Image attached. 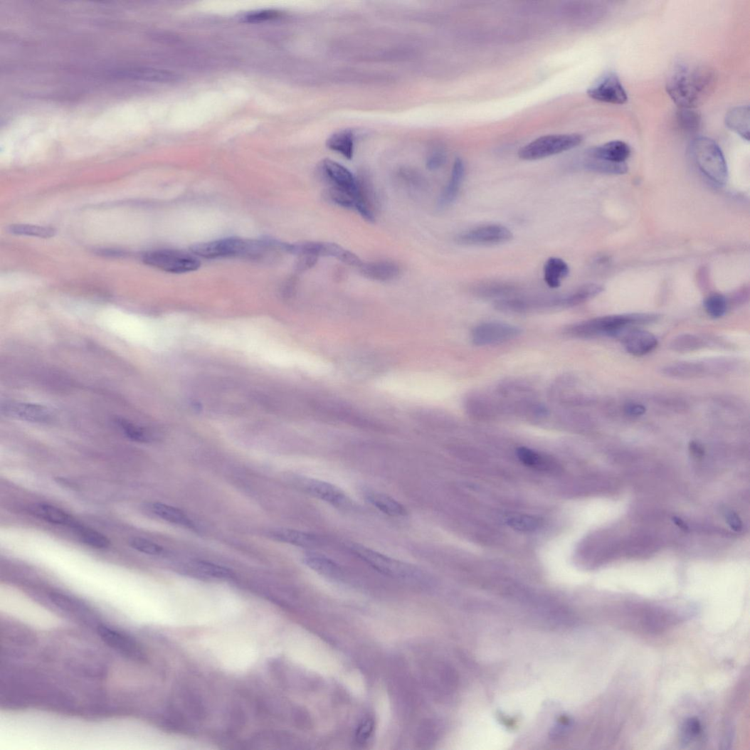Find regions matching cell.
<instances>
[{"mask_svg": "<svg viewBox=\"0 0 750 750\" xmlns=\"http://www.w3.org/2000/svg\"><path fill=\"white\" fill-rule=\"evenodd\" d=\"M716 83V73L711 68L680 63L669 74L666 90L679 108L696 109L713 93Z\"/></svg>", "mask_w": 750, "mask_h": 750, "instance_id": "cell-1", "label": "cell"}, {"mask_svg": "<svg viewBox=\"0 0 750 750\" xmlns=\"http://www.w3.org/2000/svg\"><path fill=\"white\" fill-rule=\"evenodd\" d=\"M191 252L205 259L236 258L261 260L270 253L282 252V243L272 240H248L228 238L192 245Z\"/></svg>", "mask_w": 750, "mask_h": 750, "instance_id": "cell-2", "label": "cell"}, {"mask_svg": "<svg viewBox=\"0 0 750 750\" xmlns=\"http://www.w3.org/2000/svg\"><path fill=\"white\" fill-rule=\"evenodd\" d=\"M654 314H626L597 317L566 328V333L573 337L590 338L606 335L617 338L625 329L655 322Z\"/></svg>", "mask_w": 750, "mask_h": 750, "instance_id": "cell-3", "label": "cell"}, {"mask_svg": "<svg viewBox=\"0 0 750 750\" xmlns=\"http://www.w3.org/2000/svg\"><path fill=\"white\" fill-rule=\"evenodd\" d=\"M690 155L695 166L711 181L724 185L728 181L726 159L719 144L707 137H697L690 145Z\"/></svg>", "mask_w": 750, "mask_h": 750, "instance_id": "cell-4", "label": "cell"}, {"mask_svg": "<svg viewBox=\"0 0 750 750\" xmlns=\"http://www.w3.org/2000/svg\"><path fill=\"white\" fill-rule=\"evenodd\" d=\"M349 547L357 557L386 576L411 582L427 578L425 572L415 565L392 559L359 544Z\"/></svg>", "mask_w": 750, "mask_h": 750, "instance_id": "cell-5", "label": "cell"}, {"mask_svg": "<svg viewBox=\"0 0 750 750\" xmlns=\"http://www.w3.org/2000/svg\"><path fill=\"white\" fill-rule=\"evenodd\" d=\"M583 140L579 134L546 135L523 146L518 156L522 160H539L568 152L579 146Z\"/></svg>", "mask_w": 750, "mask_h": 750, "instance_id": "cell-6", "label": "cell"}, {"mask_svg": "<svg viewBox=\"0 0 750 750\" xmlns=\"http://www.w3.org/2000/svg\"><path fill=\"white\" fill-rule=\"evenodd\" d=\"M142 259L145 264L171 273L195 271L201 265L194 256L172 249L154 250L145 253Z\"/></svg>", "mask_w": 750, "mask_h": 750, "instance_id": "cell-7", "label": "cell"}, {"mask_svg": "<svg viewBox=\"0 0 750 750\" xmlns=\"http://www.w3.org/2000/svg\"><path fill=\"white\" fill-rule=\"evenodd\" d=\"M512 238V231L503 225L487 224L460 233L456 241L464 245L489 246L506 243Z\"/></svg>", "mask_w": 750, "mask_h": 750, "instance_id": "cell-8", "label": "cell"}, {"mask_svg": "<svg viewBox=\"0 0 750 750\" xmlns=\"http://www.w3.org/2000/svg\"><path fill=\"white\" fill-rule=\"evenodd\" d=\"M97 633L102 641L124 657L135 662L145 661V653L132 636L120 630L100 625Z\"/></svg>", "mask_w": 750, "mask_h": 750, "instance_id": "cell-9", "label": "cell"}, {"mask_svg": "<svg viewBox=\"0 0 750 750\" xmlns=\"http://www.w3.org/2000/svg\"><path fill=\"white\" fill-rule=\"evenodd\" d=\"M297 484L307 494L335 508L349 509L354 507L352 500L341 489L331 483L315 479L300 478Z\"/></svg>", "mask_w": 750, "mask_h": 750, "instance_id": "cell-10", "label": "cell"}, {"mask_svg": "<svg viewBox=\"0 0 750 750\" xmlns=\"http://www.w3.org/2000/svg\"><path fill=\"white\" fill-rule=\"evenodd\" d=\"M519 328L502 322H488L479 324L471 333L475 345L488 346L503 344L517 337Z\"/></svg>", "mask_w": 750, "mask_h": 750, "instance_id": "cell-11", "label": "cell"}, {"mask_svg": "<svg viewBox=\"0 0 750 750\" xmlns=\"http://www.w3.org/2000/svg\"><path fill=\"white\" fill-rule=\"evenodd\" d=\"M588 95L596 101L614 105H623L628 101V93L613 71L600 78L588 90Z\"/></svg>", "mask_w": 750, "mask_h": 750, "instance_id": "cell-12", "label": "cell"}, {"mask_svg": "<svg viewBox=\"0 0 750 750\" xmlns=\"http://www.w3.org/2000/svg\"><path fill=\"white\" fill-rule=\"evenodd\" d=\"M319 178L329 186H336L356 195V177L342 164L327 159L318 168Z\"/></svg>", "mask_w": 750, "mask_h": 750, "instance_id": "cell-13", "label": "cell"}, {"mask_svg": "<svg viewBox=\"0 0 750 750\" xmlns=\"http://www.w3.org/2000/svg\"><path fill=\"white\" fill-rule=\"evenodd\" d=\"M662 372L673 379L690 380L705 376L707 374L721 373L719 360L711 362L685 361L665 366Z\"/></svg>", "mask_w": 750, "mask_h": 750, "instance_id": "cell-14", "label": "cell"}, {"mask_svg": "<svg viewBox=\"0 0 750 750\" xmlns=\"http://www.w3.org/2000/svg\"><path fill=\"white\" fill-rule=\"evenodd\" d=\"M377 205L378 197L373 182L367 174L364 172L359 174L356 177L355 210L366 221L374 222Z\"/></svg>", "mask_w": 750, "mask_h": 750, "instance_id": "cell-15", "label": "cell"}, {"mask_svg": "<svg viewBox=\"0 0 750 750\" xmlns=\"http://www.w3.org/2000/svg\"><path fill=\"white\" fill-rule=\"evenodd\" d=\"M617 339L635 356H643L653 352L658 344L657 339L653 334L635 327L624 329Z\"/></svg>", "mask_w": 750, "mask_h": 750, "instance_id": "cell-16", "label": "cell"}, {"mask_svg": "<svg viewBox=\"0 0 750 750\" xmlns=\"http://www.w3.org/2000/svg\"><path fill=\"white\" fill-rule=\"evenodd\" d=\"M630 154L631 149L628 144L615 140L591 148L587 152V157L613 164H625Z\"/></svg>", "mask_w": 750, "mask_h": 750, "instance_id": "cell-17", "label": "cell"}, {"mask_svg": "<svg viewBox=\"0 0 750 750\" xmlns=\"http://www.w3.org/2000/svg\"><path fill=\"white\" fill-rule=\"evenodd\" d=\"M112 75L117 78L153 83L172 82L177 78V76L173 73L149 68H131L118 70H115Z\"/></svg>", "mask_w": 750, "mask_h": 750, "instance_id": "cell-18", "label": "cell"}, {"mask_svg": "<svg viewBox=\"0 0 750 750\" xmlns=\"http://www.w3.org/2000/svg\"><path fill=\"white\" fill-rule=\"evenodd\" d=\"M359 270L364 278L384 282L396 279L401 273V268L389 260L364 263Z\"/></svg>", "mask_w": 750, "mask_h": 750, "instance_id": "cell-19", "label": "cell"}, {"mask_svg": "<svg viewBox=\"0 0 750 750\" xmlns=\"http://www.w3.org/2000/svg\"><path fill=\"white\" fill-rule=\"evenodd\" d=\"M2 411L23 421L34 423H47L51 421L52 414L43 406L26 403H6Z\"/></svg>", "mask_w": 750, "mask_h": 750, "instance_id": "cell-20", "label": "cell"}, {"mask_svg": "<svg viewBox=\"0 0 750 750\" xmlns=\"http://www.w3.org/2000/svg\"><path fill=\"white\" fill-rule=\"evenodd\" d=\"M366 501L383 513L391 517H405L408 514L406 508L394 497L369 489L363 492Z\"/></svg>", "mask_w": 750, "mask_h": 750, "instance_id": "cell-21", "label": "cell"}, {"mask_svg": "<svg viewBox=\"0 0 750 750\" xmlns=\"http://www.w3.org/2000/svg\"><path fill=\"white\" fill-rule=\"evenodd\" d=\"M465 174V164L461 159L458 158L454 163L451 177L439 198L440 208H447L456 201L464 181Z\"/></svg>", "mask_w": 750, "mask_h": 750, "instance_id": "cell-22", "label": "cell"}, {"mask_svg": "<svg viewBox=\"0 0 750 750\" xmlns=\"http://www.w3.org/2000/svg\"><path fill=\"white\" fill-rule=\"evenodd\" d=\"M268 536L275 541L303 548L316 547L321 542L315 535L287 529H273L268 532Z\"/></svg>", "mask_w": 750, "mask_h": 750, "instance_id": "cell-23", "label": "cell"}, {"mask_svg": "<svg viewBox=\"0 0 750 750\" xmlns=\"http://www.w3.org/2000/svg\"><path fill=\"white\" fill-rule=\"evenodd\" d=\"M749 106L731 108L724 117L727 127L746 142L749 141Z\"/></svg>", "mask_w": 750, "mask_h": 750, "instance_id": "cell-24", "label": "cell"}, {"mask_svg": "<svg viewBox=\"0 0 750 750\" xmlns=\"http://www.w3.org/2000/svg\"><path fill=\"white\" fill-rule=\"evenodd\" d=\"M604 287L596 284L582 285L566 295L559 296L560 308L574 307L589 301V300L602 293Z\"/></svg>", "mask_w": 750, "mask_h": 750, "instance_id": "cell-25", "label": "cell"}, {"mask_svg": "<svg viewBox=\"0 0 750 750\" xmlns=\"http://www.w3.org/2000/svg\"><path fill=\"white\" fill-rule=\"evenodd\" d=\"M149 510L157 517L182 528L194 530V522L181 509L162 503H154Z\"/></svg>", "mask_w": 750, "mask_h": 750, "instance_id": "cell-26", "label": "cell"}, {"mask_svg": "<svg viewBox=\"0 0 750 750\" xmlns=\"http://www.w3.org/2000/svg\"><path fill=\"white\" fill-rule=\"evenodd\" d=\"M569 273L568 264L559 258H549L544 265V282L548 287L553 289L559 287Z\"/></svg>", "mask_w": 750, "mask_h": 750, "instance_id": "cell-27", "label": "cell"}, {"mask_svg": "<svg viewBox=\"0 0 750 750\" xmlns=\"http://www.w3.org/2000/svg\"><path fill=\"white\" fill-rule=\"evenodd\" d=\"M33 512L37 517L50 523L68 527L74 529L79 523L71 515L60 508L47 505H38L33 508Z\"/></svg>", "mask_w": 750, "mask_h": 750, "instance_id": "cell-28", "label": "cell"}, {"mask_svg": "<svg viewBox=\"0 0 750 750\" xmlns=\"http://www.w3.org/2000/svg\"><path fill=\"white\" fill-rule=\"evenodd\" d=\"M354 143L355 134L349 130L337 132L327 141V145L332 151L342 155L349 160L353 159Z\"/></svg>", "mask_w": 750, "mask_h": 750, "instance_id": "cell-29", "label": "cell"}, {"mask_svg": "<svg viewBox=\"0 0 750 750\" xmlns=\"http://www.w3.org/2000/svg\"><path fill=\"white\" fill-rule=\"evenodd\" d=\"M303 561L310 569L324 576L337 577L341 572L336 562L321 554L308 552L304 556Z\"/></svg>", "mask_w": 750, "mask_h": 750, "instance_id": "cell-30", "label": "cell"}, {"mask_svg": "<svg viewBox=\"0 0 750 750\" xmlns=\"http://www.w3.org/2000/svg\"><path fill=\"white\" fill-rule=\"evenodd\" d=\"M676 123L680 132L693 135L701 130L702 118L695 109L679 108L676 113Z\"/></svg>", "mask_w": 750, "mask_h": 750, "instance_id": "cell-31", "label": "cell"}, {"mask_svg": "<svg viewBox=\"0 0 750 750\" xmlns=\"http://www.w3.org/2000/svg\"><path fill=\"white\" fill-rule=\"evenodd\" d=\"M517 456L524 465L536 469L551 470L556 466L552 460L527 447L518 448Z\"/></svg>", "mask_w": 750, "mask_h": 750, "instance_id": "cell-32", "label": "cell"}, {"mask_svg": "<svg viewBox=\"0 0 750 750\" xmlns=\"http://www.w3.org/2000/svg\"><path fill=\"white\" fill-rule=\"evenodd\" d=\"M707 344V340L694 334H682L672 340L670 349L680 353H687L697 351Z\"/></svg>", "mask_w": 750, "mask_h": 750, "instance_id": "cell-33", "label": "cell"}, {"mask_svg": "<svg viewBox=\"0 0 750 750\" xmlns=\"http://www.w3.org/2000/svg\"><path fill=\"white\" fill-rule=\"evenodd\" d=\"M192 567L200 574L210 579H228L232 576V572L228 568L208 561L194 562Z\"/></svg>", "mask_w": 750, "mask_h": 750, "instance_id": "cell-34", "label": "cell"}, {"mask_svg": "<svg viewBox=\"0 0 750 750\" xmlns=\"http://www.w3.org/2000/svg\"><path fill=\"white\" fill-rule=\"evenodd\" d=\"M324 196L329 201L346 209H355V196L344 189L336 186H329Z\"/></svg>", "mask_w": 750, "mask_h": 750, "instance_id": "cell-35", "label": "cell"}, {"mask_svg": "<svg viewBox=\"0 0 750 750\" xmlns=\"http://www.w3.org/2000/svg\"><path fill=\"white\" fill-rule=\"evenodd\" d=\"M73 530L76 531L80 539L85 544L92 547L96 549H106L110 545V541L105 535L85 528L80 524Z\"/></svg>", "mask_w": 750, "mask_h": 750, "instance_id": "cell-36", "label": "cell"}, {"mask_svg": "<svg viewBox=\"0 0 750 750\" xmlns=\"http://www.w3.org/2000/svg\"><path fill=\"white\" fill-rule=\"evenodd\" d=\"M586 167L587 169L596 172L610 174H623L628 171L627 163L613 164L590 157H587Z\"/></svg>", "mask_w": 750, "mask_h": 750, "instance_id": "cell-37", "label": "cell"}, {"mask_svg": "<svg viewBox=\"0 0 750 750\" xmlns=\"http://www.w3.org/2000/svg\"><path fill=\"white\" fill-rule=\"evenodd\" d=\"M507 524L514 530L522 532H532L537 530L541 526V522L535 517L514 514L507 519Z\"/></svg>", "mask_w": 750, "mask_h": 750, "instance_id": "cell-38", "label": "cell"}, {"mask_svg": "<svg viewBox=\"0 0 750 750\" xmlns=\"http://www.w3.org/2000/svg\"><path fill=\"white\" fill-rule=\"evenodd\" d=\"M9 232L19 236H33L42 238H51L55 236L56 231L53 228L35 226L28 224L11 225Z\"/></svg>", "mask_w": 750, "mask_h": 750, "instance_id": "cell-39", "label": "cell"}, {"mask_svg": "<svg viewBox=\"0 0 750 750\" xmlns=\"http://www.w3.org/2000/svg\"><path fill=\"white\" fill-rule=\"evenodd\" d=\"M474 290L482 297H507L514 291V287L508 284L487 282L479 285Z\"/></svg>", "mask_w": 750, "mask_h": 750, "instance_id": "cell-40", "label": "cell"}, {"mask_svg": "<svg viewBox=\"0 0 750 750\" xmlns=\"http://www.w3.org/2000/svg\"><path fill=\"white\" fill-rule=\"evenodd\" d=\"M704 307L710 317L714 319L720 318L727 312V299L720 294L711 295L706 299Z\"/></svg>", "mask_w": 750, "mask_h": 750, "instance_id": "cell-41", "label": "cell"}, {"mask_svg": "<svg viewBox=\"0 0 750 750\" xmlns=\"http://www.w3.org/2000/svg\"><path fill=\"white\" fill-rule=\"evenodd\" d=\"M117 426L129 438L142 443H145L152 439V435L141 428L135 426L133 423L123 419L117 421Z\"/></svg>", "mask_w": 750, "mask_h": 750, "instance_id": "cell-42", "label": "cell"}, {"mask_svg": "<svg viewBox=\"0 0 750 750\" xmlns=\"http://www.w3.org/2000/svg\"><path fill=\"white\" fill-rule=\"evenodd\" d=\"M398 178L404 185L411 189L421 190L426 186V182L421 174L412 169H400L398 171Z\"/></svg>", "mask_w": 750, "mask_h": 750, "instance_id": "cell-43", "label": "cell"}, {"mask_svg": "<svg viewBox=\"0 0 750 750\" xmlns=\"http://www.w3.org/2000/svg\"><path fill=\"white\" fill-rule=\"evenodd\" d=\"M130 544L136 551L147 555L161 556L164 553V549L162 546L144 539H133Z\"/></svg>", "mask_w": 750, "mask_h": 750, "instance_id": "cell-44", "label": "cell"}, {"mask_svg": "<svg viewBox=\"0 0 750 750\" xmlns=\"http://www.w3.org/2000/svg\"><path fill=\"white\" fill-rule=\"evenodd\" d=\"M702 732L701 722L696 718L687 719L682 729V743L687 745L693 739L697 738Z\"/></svg>", "mask_w": 750, "mask_h": 750, "instance_id": "cell-45", "label": "cell"}, {"mask_svg": "<svg viewBox=\"0 0 750 750\" xmlns=\"http://www.w3.org/2000/svg\"><path fill=\"white\" fill-rule=\"evenodd\" d=\"M280 16V13L278 11L265 10L248 13L243 17V20L247 23H260L276 19Z\"/></svg>", "mask_w": 750, "mask_h": 750, "instance_id": "cell-46", "label": "cell"}, {"mask_svg": "<svg viewBox=\"0 0 750 750\" xmlns=\"http://www.w3.org/2000/svg\"><path fill=\"white\" fill-rule=\"evenodd\" d=\"M572 727V721L568 717H562L549 734L552 739H560L565 736Z\"/></svg>", "mask_w": 750, "mask_h": 750, "instance_id": "cell-47", "label": "cell"}, {"mask_svg": "<svg viewBox=\"0 0 750 750\" xmlns=\"http://www.w3.org/2000/svg\"><path fill=\"white\" fill-rule=\"evenodd\" d=\"M446 161L445 153L441 149L432 152L427 160V167L430 170H437L442 167Z\"/></svg>", "mask_w": 750, "mask_h": 750, "instance_id": "cell-48", "label": "cell"}, {"mask_svg": "<svg viewBox=\"0 0 750 750\" xmlns=\"http://www.w3.org/2000/svg\"><path fill=\"white\" fill-rule=\"evenodd\" d=\"M318 258L314 255H301L296 264L297 271L303 272L312 268L317 263Z\"/></svg>", "mask_w": 750, "mask_h": 750, "instance_id": "cell-49", "label": "cell"}, {"mask_svg": "<svg viewBox=\"0 0 750 750\" xmlns=\"http://www.w3.org/2000/svg\"><path fill=\"white\" fill-rule=\"evenodd\" d=\"M374 728L373 721L368 719L361 724L357 731V740L359 742L366 741L370 736Z\"/></svg>", "mask_w": 750, "mask_h": 750, "instance_id": "cell-50", "label": "cell"}, {"mask_svg": "<svg viewBox=\"0 0 750 750\" xmlns=\"http://www.w3.org/2000/svg\"><path fill=\"white\" fill-rule=\"evenodd\" d=\"M339 260L345 265L349 266L360 268L364 263L362 260L356 254L348 251L345 249L342 255L339 258Z\"/></svg>", "mask_w": 750, "mask_h": 750, "instance_id": "cell-51", "label": "cell"}, {"mask_svg": "<svg viewBox=\"0 0 750 750\" xmlns=\"http://www.w3.org/2000/svg\"><path fill=\"white\" fill-rule=\"evenodd\" d=\"M646 408L641 404L628 403L624 407V412L630 416L638 417L645 414Z\"/></svg>", "mask_w": 750, "mask_h": 750, "instance_id": "cell-52", "label": "cell"}]
</instances>
